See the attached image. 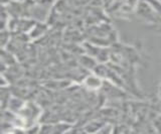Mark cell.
<instances>
[{
    "label": "cell",
    "instance_id": "1",
    "mask_svg": "<svg viewBox=\"0 0 161 134\" xmlns=\"http://www.w3.org/2000/svg\"><path fill=\"white\" fill-rule=\"evenodd\" d=\"M160 1H161V0H160Z\"/></svg>",
    "mask_w": 161,
    "mask_h": 134
}]
</instances>
